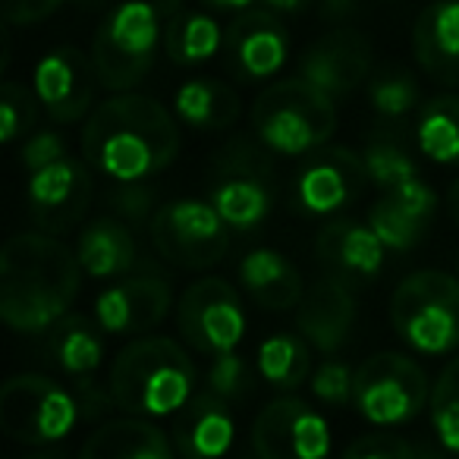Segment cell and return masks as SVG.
Here are the masks:
<instances>
[{"label":"cell","mask_w":459,"mask_h":459,"mask_svg":"<svg viewBox=\"0 0 459 459\" xmlns=\"http://www.w3.org/2000/svg\"><path fill=\"white\" fill-rule=\"evenodd\" d=\"M179 154V126L160 101L117 91L89 114L82 158L110 183H145Z\"/></svg>","instance_id":"1"},{"label":"cell","mask_w":459,"mask_h":459,"mask_svg":"<svg viewBox=\"0 0 459 459\" xmlns=\"http://www.w3.org/2000/svg\"><path fill=\"white\" fill-rule=\"evenodd\" d=\"M82 264L57 237L16 233L0 252V318L20 333H45L79 296Z\"/></svg>","instance_id":"2"},{"label":"cell","mask_w":459,"mask_h":459,"mask_svg":"<svg viewBox=\"0 0 459 459\" xmlns=\"http://www.w3.org/2000/svg\"><path fill=\"white\" fill-rule=\"evenodd\" d=\"M195 362L177 340L139 337L117 352L108 384L126 415L167 419L195 396Z\"/></svg>","instance_id":"3"},{"label":"cell","mask_w":459,"mask_h":459,"mask_svg":"<svg viewBox=\"0 0 459 459\" xmlns=\"http://www.w3.org/2000/svg\"><path fill=\"white\" fill-rule=\"evenodd\" d=\"M337 98L308 79L293 76L271 82L252 104V133L268 152L299 158L331 142L337 133Z\"/></svg>","instance_id":"4"},{"label":"cell","mask_w":459,"mask_h":459,"mask_svg":"<svg viewBox=\"0 0 459 459\" xmlns=\"http://www.w3.org/2000/svg\"><path fill=\"white\" fill-rule=\"evenodd\" d=\"M160 16L154 0H123L101 20L89 57L108 91H133L152 73L164 45Z\"/></svg>","instance_id":"5"},{"label":"cell","mask_w":459,"mask_h":459,"mask_svg":"<svg viewBox=\"0 0 459 459\" xmlns=\"http://www.w3.org/2000/svg\"><path fill=\"white\" fill-rule=\"evenodd\" d=\"M390 325L409 350L450 356L459 350V277L446 271H412L390 296Z\"/></svg>","instance_id":"6"},{"label":"cell","mask_w":459,"mask_h":459,"mask_svg":"<svg viewBox=\"0 0 459 459\" xmlns=\"http://www.w3.org/2000/svg\"><path fill=\"white\" fill-rule=\"evenodd\" d=\"M76 390H66L48 375L10 377L0 387V428L20 444H57L79 425Z\"/></svg>","instance_id":"7"},{"label":"cell","mask_w":459,"mask_h":459,"mask_svg":"<svg viewBox=\"0 0 459 459\" xmlns=\"http://www.w3.org/2000/svg\"><path fill=\"white\" fill-rule=\"evenodd\" d=\"M431 403V384L415 359L403 352H375L356 368L352 406L377 428L412 421Z\"/></svg>","instance_id":"8"},{"label":"cell","mask_w":459,"mask_h":459,"mask_svg":"<svg viewBox=\"0 0 459 459\" xmlns=\"http://www.w3.org/2000/svg\"><path fill=\"white\" fill-rule=\"evenodd\" d=\"M152 243L160 258L183 271L214 268L230 249V227L202 198H177L152 214Z\"/></svg>","instance_id":"9"},{"label":"cell","mask_w":459,"mask_h":459,"mask_svg":"<svg viewBox=\"0 0 459 459\" xmlns=\"http://www.w3.org/2000/svg\"><path fill=\"white\" fill-rule=\"evenodd\" d=\"M179 337L204 356L233 352L246 337V308L237 287L221 277L192 281L177 302Z\"/></svg>","instance_id":"10"},{"label":"cell","mask_w":459,"mask_h":459,"mask_svg":"<svg viewBox=\"0 0 459 459\" xmlns=\"http://www.w3.org/2000/svg\"><path fill=\"white\" fill-rule=\"evenodd\" d=\"M252 446L258 459H327L331 428L299 396H281L258 412L252 425Z\"/></svg>","instance_id":"11"},{"label":"cell","mask_w":459,"mask_h":459,"mask_svg":"<svg viewBox=\"0 0 459 459\" xmlns=\"http://www.w3.org/2000/svg\"><path fill=\"white\" fill-rule=\"evenodd\" d=\"M91 177L89 167L82 160H54V164L41 167V170L29 173L26 183V204L32 221L39 223L45 233L60 237L70 233L91 204Z\"/></svg>","instance_id":"12"},{"label":"cell","mask_w":459,"mask_h":459,"mask_svg":"<svg viewBox=\"0 0 459 459\" xmlns=\"http://www.w3.org/2000/svg\"><path fill=\"white\" fill-rule=\"evenodd\" d=\"M101 85L91 57L79 48H54L35 64L32 91L54 123H76L91 114L95 89Z\"/></svg>","instance_id":"13"},{"label":"cell","mask_w":459,"mask_h":459,"mask_svg":"<svg viewBox=\"0 0 459 459\" xmlns=\"http://www.w3.org/2000/svg\"><path fill=\"white\" fill-rule=\"evenodd\" d=\"M368 183L362 154L343 145H325L312 152L296 177V198L302 211L315 217H327L352 204Z\"/></svg>","instance_id":"14"},{"label":"cell","mask_w":459,"mask_h":459,"mask_svg":"<svg viewBox=\"0 0 459 459\" xmlns=\"http://www.w3.org/2000/svg\"><path fill=\"white\" fill-rule=\"evenodd\" d=\"M223 51L239 79L262 82L283 70L290 57V32L274 10H243L237 20L227 26Z\"/></svg>","instance_id":"15"},{"label":"cell","mask_w":459,"mask_h":459,"mask_svg":"<svg viewBox=\"0 0 459 459\" xmlns=\"http://www.w3.org/2000/svg\"><path fill=\"white\" fill-rule=\"evenodd\" d=\"M173 306V290L158 274H133L101 290L95 299V321L104 333H145L167 318Z\"/></svg>","instance_id":"16"},{"label":"cell","mask_w":459,"mask_h":459,"mask_svg":"<svg viewBox=\"0 0 459 459\" xmlns=\"http://www.w3.org/2000/svg\"><path fill=\"white\" fill-rule=\"evenodd\" d=\"M299 76L331 98H346L371 76V45L356 29H331L306 51Z\"/></svg>","instance_id":"17"},{"label":"cell","mask_w":459,"mask_h":459,"mask_svg":"<svg viewBox=\"0 0 459 459\" xmlns=\"http://www.w3.org/2000/svg\"><path fill=\"white\" fill-rule=\"evenodd\" d=\"M412 54L428 79L459 89V0H434L412 26Z\"/></svg>","instance_id":"18"},{"label":"cell","mask_w":459,"mask_h":459,"mask_svg":"<svg viewBox=\"0 0 459 459\" xmlns=\"http://www.w3.org/2000/svg\"><path fill=\"white\" fill-rule=\"evenodd\" d=\"M237 437V421L227 400L217 394H195L173 421V446L179 459H223Z\"/></svg>","instance_id":"19"},{"label":"cell","mask_w":459,"mask_h":459,"mask_svg":"<svg viewBox=\"0 0 459 459\" xmlns=\"http://www.w3.org/2000/svg\"><path fill=\"white\" fill-rule=\"evenodd\" d=\"M299 333L308 346L321 352H337L346 346L350 331L356 325V296L343 277H325L306 293L296 312Z\"/></svg>","instance_id":"20"},{"label":"cell","mask_w":459,"mask_h":459,"mask_svg":"<svg viewBox=\"0 0 459 459\" xmlns=\"http://www.w3.org/2000/svg\"><path fill=\"white\" fill-rule=\"evenodd\" d=\"M315 252L340 277H375L384 264V243L368 223L359 221H331L321 227L315 239Z\"/></svg>","instance_id":"21"},{"label":"cell","mask_w":459,"mask_h":459,"mask_svg":"<svg viewBox=\"0 0 459 459\" xmlns=\"http://www.w3.org/2000/svg\"><path fill=\"white\" fill-rule=\"evenodd\" d=\"M79 459H177L173 437L139 415L110 419L89 434Z\"/></svg>","instance_id":"22"},{"label":"cell","mask_w":459,"mask_h":459,"mask_svg":"<svg viewBox=\"0 0 459 459\" xmlns=\"http://www.w3.org/2000/svg\"><path fill=\"white\" fill-rule=\"evenodd\" d=\"M239 283L258 306L271 308V312H290V308H299V302L306 299L302 274L277 249H252L239 262Z\"/></svg>","instance_id":"23"},{"label":"cell","mask_w":459,"mask_h":459,"mask_svg":"<svg viewBox=\"0 0 459 459\" xmlns=\"http://www.w3.org/2000/svg\"><path fill=\"white\" fill-rule=\"evenodd\" d=\"M76 258L82 271L95 281L126 277L135 264V239L129 227L117 217H98L79 233Z\"/></svg>","instance_id":"24"},{"label":"cell","mask_w":459,"mask_h":459,"mask_svg":"<svg viewBox=\"0 0 459 459\" xmlns=\"http://www.w3.org/2000/svg\"><path fill=\"white\" fill-rule=\"evenodd\" d=\"M48 356L70 377H91L104 362V327L82 315H66L48 331Z\"/></svg>","instance_id":"25"},{"label":"cell","mask_w":459,"mask_h":459,"mask_svg":"<svg viewBox=\"0 0 459 459\" xmlns=\"http://www.w3.org/2000/svg\"><path fill=\"white\" fill-rule=\"evenodd\" d=\"M173 110L192 129L217 133V129H227L239 120L243 104H239L233 85L221 82V79H189L173 95Z\"/></svg>","instance_id":"26"},{"label":"cell","mask_w":459,"mask_h":459,"mask_svg":"<svg viewBox=\"0 0 459 459\" xmlns=\"http://www.w3.org/2000/svg\"><path fill=\"white\" fill-rule=\"evenodd\" d=\"M223 32L214 16L173 10L164 16V51L177 66H198L223 48Z\"/></svg>","instance_id":"27"},{"label":"cell","mask_w":459,"mask_h":459,"mask_svg":"<svg viewBox=\"0 0 459 459\" xmlns=\"http://www.w3.org/2000/svg\"><path fill=\"white\" fill-rule=\"evenodd\" d=\"M415 142L428 160L440 167H459V95H437L421 104Z\"/></svg>","instance_id":"28"},{"label":"cell","mask_w":459,"mask_h":459,"mask_svg":"<svg viewBox=\"0 0 459 459\" xmlns=\"http://www.w3.org/2000/svg\"><path fill=\"white\" fill-rule=\"evenodd\" d=\"M211 204L230 230H252L268 217L271 192L258 177H223L211 192Z\"/></svg>","instance_id":"29"},{"label":"cell","mask_w":459,"mask_h":459,"mask_svg":"<svg viewBox=\"0 0 459 459\" xmlns=\"http://www.w3.org/2000/svg\"><path fill=\"white\" fill-rule=\"evenodd\" d=\"M255 368L271 387L296 390L312 371V356H308V340L296 333H274L255 352Z\"/></svg>","instance_id":"30"},{"label":"cell","mask_w":459,"mask_h":459,"mask_svg":"<svg viewBox=\"0 0 459 459\" xmlns=\"http://www.w3.org/2000/svg\"><path fill=\"white\" fill-rule=\"evenodd\" d=\"M365 223L375 230L377 239L384 243V249H390V252L415 249V246L421 243V237H425V230H428L425 221L406 214V211H403L400 204L387 195V192H384V195L368 208Z\"/></svg>","instance_id":"31"},{"label":"cell","mask_w":459,"mask_h":459,"mask_svg":"<svg viewBox=\"0 0 459 459\" xmlns=\"http://www.w3.org/2000/svg\"><path fill=\"white\" fill-rule=\"evenodd\" d=\"M428 412H431V428L440 446L459 456V356L446 362L434 381Z\"/></svg>","instance_id":"32"},{"label":"cell","mask_w":459,"mask_h":459,"mask_svg":"<svg viewBox=\"0 0 459 459\" xmlns=\"http://www.w3.org/2000/svg\"><path fill=\"white\" fill-rule=\"evenodd\" d=\"M362 160H365L368 179L381 186L384 192L406 183V179L419 177V164L412 160V154H409L396 139H387V135L371 139L368 148L362 152Z\"/></svg>","instance_id":"33"},{"label":"cell","mask_w":459,"mask_h":459,"mask_svg":"<svg viewBox=\"0 0 459 459\" xmlns=\"http://www.w3.org/2000/svg\"><path fill=\"white\" fill-rule=\"evenodd\" d=\"M368 104L384 120H400L419 104V85L406 70H384L368 82Z\"/></svg>","instance_id":"34"},{"label":"cell","mask_w":459,"mask_h":459,"mask_svg":"<svg viewBox=\"0 0 459 459\" xmlns=\"http://www.w3.org/2000/svg\"><path fill=\"white\" fill-rule=\"evenodd\" d=\"M35 117H39L35 91L20 82H4V89H0V139H22L35 126Z\"/></svg>","instance_id":"35"},{"label":"cell","mask_w":459,"mask_h":459,"mask_svg":"<svg viewBox=\"0 0 459 459\" xmlns=\"http://www.w3.org/2000/svg\"><path fill=\"white\" fill-rule=\"evenodd\" d=\"M249 381H252L249 362H246L237 350L214 356V362H211V368H208V390L221 396V400H227V403L246 396Z\"/></svg>","instance_id":"36"},{"label":"cell","mask_w":459,"mask_h":459,"mask_svg":"<svg viewBox=\"0 0 459 459\" xmlns=\"http://www.w3.org/2000/svg\"><path fill=\"white\" fill-rule=\"evenodd\" d=\"M343 459H421V446L409 444L406 437L390 431L365 434L346 450Z\"/></svg>","instance_id":"37"},{"label":"cell","mask_w":459,"mask_h":459,"mask_svg":"<svg viewBox=\"0 0 459 459\" xmlns=\"http://www.w3.org/2000/svg\"><path fill=\"white\" fill-rule=\"evenodd\" d=\"M352 381L356 371L343 362H321L312 375V394L327 406H346L352 403Z\"/></svg>","instance_id":"38"},{"label":"cell","mask_w":459,"mask_h":459,"mask_svg":"<svg viewBox=\"0 0 459 459\" xmlns=\"http://www.w3.org/2000/svg\"><path fill=\"white\" fill-rule=\"evenodd\" d=\"M20 158H22V167H26L29 173H35V170H41V167L54 164V160L70 158V154H66L64 135L54 133V129H41V133L29 135V139L22 142Z\"/></svg>","instance_id":"39"},{"label":"cell","mask_w":459,"mask_h":459,"mask_svg":"<svg viewBox=\"0 0 459 459\" xmlns=\"http://www.w3.org/2000/svg\"><path fill=\"white\" fill-rule=\"evenodd\" d=\"M387 195L394 198L406 214L419 217V221H425V223H431L434 211H437V195H434V189L421 177H412V179H406V183L394 186V189H387Z\"/></svg>","instance_id":"40"},{"label":"cell","mask_w":459,"mask_h":459,"mask_svg":"<svg viewBox=\"0 0 459 459\" xmlns=\"http://www.w3.org/2000/svg\"><path fill=\"white\" fill-rule=\"evenodd\" d=\"M70 0H4V20L10 26H35L57 13Z\"/></svg>","instance_id":"41"},{"label":"cell","mask_w":459,"mask_h":459,"mask_svg":"<svg viewBox=\"0 0 459 459\" xmlns=\"http://www.w3.org/2000/svg\"><path fill=\"white\" fill-rule=\"evenodd\" d=\"M154 204V192L145 183H117L114 189V208L123 217H133V221H145L148 211Z\"/></svg>","instance_id":"42"},{"label":"cell","mask_w":459,"mask_h":459,"mask_svg":"<svg viewBox=\"0 0 459 459\" xmlns=\"http://www.w3.org/2000/svg\"><path fill=\"white\" fill-rule=\"evenodd\" d=\"M73 381H76V400H79V406H82V415L98 419V415H104L110 406H117L114 394H110V384L101 387V384H95V377H73Z\"/></svg>","instance_id":"43"},{"label":"cell","mask_w":459,"mask_h":459,"mask_svg":"<svg viewBox=\"0 0 459 459\" xmlns=\"http://www.w3.org/2000/svg\"><path fill=\"white\" fill-rule=\"evenodd\" d=\"M359 10V0H318V13L327 22H343Z\"/></svg>","instance_id":"44"},{"label":"cell","mask_w":459,"mask_h":459,"mask_svg":"<svg viewBox=\"0 0 459 459\" xmlns=\"http://www.w3.org/2000/svg\"><path fill=\"white\" fill-rule=\"evenodd\" d=\"M312 0H264V7L274 10V13H283V16H296L302 10H308Z\"/></svg>","instance_id":"45"},{"label":"cell","mask_w":459,"mask_h":459,"mask_svg":"<svg viewBox=\"0 0 459 459\" xmlns=\"http://www.w3.org/2000/svg\"><path fill=\"white\" fill-rule=\"evenodd\" d=\"M204 7H211V10H233V13H243V10H249L252 7V0H202Z\"/></svg>","instance_id":"46"},{"label":"cell","mask_w":459,"mask_h":459,"mask_svg":"<svg viewBox=\"0 0 459 459\" xmlns=\"http://www.w3.org/2000/svg\"><path fill=\"white\" fill-rule=\"evenodd\" d=\"M446 211H450L453 223H459V179L450 186V192H446Z\"/></svg>","instance_id":"47"},{"label":"cell","mask_w":459,"mask_h":459,"mask_svg":"<svg viewBox=\"0 0 459 459\" xmlns=\"http://www.w3.org/2000/svg\"><path fill=\"white\" fill-rule=\"evenodd\" d=\"M453 459H459V456H456V453H453Z\"/></svg>","instance_id":"48"},{"label":"cell","mask_w":459,"mask_h":459,"mask_svg":"<svg viewBox=\"0 0 459 459\" xmlns=\"http://www.w3.org/2000/svg\"><path fill=\"white\" fill-rule=\"evenodd\" d=\"M39 459H41V456H39Z\"/></svg>","instance_id":"49"}]
</instances>
